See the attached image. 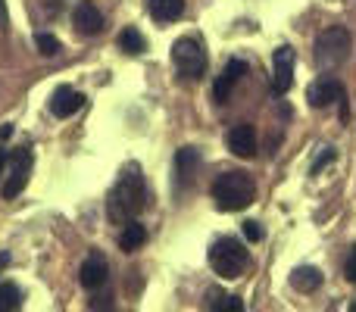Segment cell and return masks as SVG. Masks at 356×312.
<instances>
[{
  "label": "cell",
  "mask_w": 356,
  "mask_h": 312,
  "mask_svg": "<svg viewBox=\"0 0 356 312\" xmlns=\"http://www.w3.org/2000/svg\"><path fill=\"white\" fill-rule=\"evenodd\" d=\"M72 25H75V31H79V35L94 38V35H100V31H104L106 19H104V13H100L94 3H79V6H75V13H72Z\"/></svg>",
  "instance_id": "7c38bea8"
},
{
  "label": "cell",
  "mask_w": 356,
  "mask_h": 312,
  "mask_svg": "<svg viewBox=\"0 0 356 312\" xmlns=\"http://www.w3.org/2000/svg\"><path fill=\"white\" fill-rule=\"evenodd\" d=\"M106 278H110V263H106V256L100 250L88 253V259L81 263V284H85L88 290H97L106 284Z\"/></svg>",
  "instance_id": "8fae6325"
},
{
  "label": "cell",
  "mask_w": 356,
  "mask_h": 312,
  "mask_svg": "<svg viewBox=\"0 0 356 312\" xmlns=\"http://www.w3.org/2000/svg\"><path fill=\"white\" fill-rule=\"evenodd\" d=\"M344 97H347L344 85H341L334 75H328V72H322V79H316L313 85H309V91H307L309 106H316V110H325V106H332L334 100H344Z\"/></svg>",
  "instance_id": "ba28073f"
},
{
  "label": "cell",
  "mask_w": 356,
  "mask_h": 312,
  "mask_svg": "<svg viewBox=\"0 0 356 312\" xmlns=\"http://www.w3.org/2000/svg\"><path fill=\"white\" fill-rule=\"evenodd\" d=\"M172 63L188 81H200L207 75V50L194 38H178L172 44Z\"/></svg>",
  "instance_id": "5b68a950"
},
{
  "label": "cell",
  "mask_w": 356,
  "mask_h": 312,
  "mask_svg": "<svg viewBox=\"0 0 356 312\" xmlns=\"http://www.w3.org/2000/svg\"><path fill=\"white\" fill-rule=\"evenodd\" d=\"M147 206V184L138 165H125L119 181L110 190V203H106V215L113 225H125L129 219H138L141 209Z\"/></svg>",
  "instance_id": "6da1fadb"
},
{
  "label": "cell",
  "mask_w": 356,
  "mask_h": 312,
  "mask_svg": "<svg viewBox=\"0 0 356 312\" xmlns=\"http://www.w3.org/2000/svg\"><path fill=\"white\" fill-rule=\"evenodd\" d=\"M244 75H247V63L238 60V56H232V60L225 63V69H222V72L216 75V81H213V100L216 104H225V100L232 97L234 85H238Z\"/></svg>",
  "instance_id": "9c48e42d"
},
{
  "label": "cell",
  "mask_w": 356,
  "mask_h": 312,
  "mask_svg": "<svg viewBox=\"0 0 356 312\" xmlns=\"http://www.w3.org/2000/svg\"><path fill=\"white\" fill-rule=\"evenodd\" d=\"M35 47L41 56H56L60 54V41H56L54 35H47V31H41V35H35Z\"/></svg>",
  "instance_id": "44dd1931"
},
{
  "label": "cell",
  "mask_w": 356,
  "mask_h": 312,
  "mask_svg": "<svg viewBox=\"0 0 356 312\" xmlns=\"http://www.w3.org/2000/svg\"><path fill=\"white\" fill-rule=\"evenodd\" d=\"M350 309H353V312H356V303H350Z\"/></svg>",
  "instance_id": "83f0119b"
},
{
  "label": "cell",
  "mask_w": 356,
  "mask_h": 312,
  "mask_svg": "<svg viewBox=\"0 0 356 312\" xmlns=\"http://www.w3.org/2000/svg\"><path fill=\"white\" fill-rule=\"evenodd\" d=\"M207 309H213V312H241L244 309V303H241V297H232V294H225V290H219V288H209L207 290V303H203Z\"/></svg>",
  "instance_id": "e0dca14e"
},
{
  "label": "cell",
  "mask_w": 356,
  "mask_h": 312,
  "mask_svg": "<svg viewBox=\"0 0 356 312\" xmlns=\"http://www.w3.org/2000/svg\"><path fill=\"white\" fill-rule=\"evenodd\" d=\"M244 238L250 240V244L263 240V228H259V222H253V219H247V222H244Z\"/></svg>",
  "instance_id": "7402d4cb"
},
{
  "label": "cell",
  "mask_w": 356,
  "mask_h": 312,
  "mask_svg": "<svg viewBox=\"0 0 356 312\" xmlns=\"http://www.w3.org/2000/svg\"><path fill=\"white\" fill-rule=\"evenodd\" d=\"M344 275H347V281L356 288V247L350 250V256H347V263H344Z\"/></svg>",
  "instance_id": "cb8c5ba5"
},
{
  "label": "cell",
  "mask_w": 356,
  "mask_h": 312,
  "mask_svg": "<svg viewBox=\"0 0 356 312\" xmlns=\"http://www.w3.org/2000/svg\"><path fill=\"white\" fill-rule=\"evenodd\" d=\"M19 306H22V290L13 281H0V312L19 309Z\"/></svg>",
  "instance_id": "ffe728a7"
},
{
  "label": "cell",
  "mask_w": 356,
  "mask_h": 312,
  "mask_svg": "<svg viewBox=\"0 0 356 312\" xmlns=\"http://www.w3.org/2000/svg\"><path fill=\"white\" fill-rule=\"evenodd\" d=\"M225 147H228V154H234L241 159H253L257 156V129L250 122L234 125L225 135Z\"/></svg>",
  "instance_id": "30bf717a"
},
{
  "label": "cell",
  "mask_w": 356,
  "mask_h": 312,
  "mask_svg": "<svg viewBox=\"0 0 356 312\" xmlns=\"http://www.w3.org/2000/svg\"><path fill=\"white\" fill-rule=\"evenodd\" d=\"M119 47H122L125 54L138 56V54H144V50H147V41H144V35L138 28H122V31H119Z\"/></svg>",
  "instance_id": "d6986e66"
},
{
  "label": "cell",
  "mask_w": 356,
  "mask_h": 312,
  "mask_svg": "<svg viewBox=\"0 0 356 312\" xmlns=\"http://www.w3.org/2000/svg\"><path fill=\"white\" fill-rule=\"evenodd\" d=\"M6 22V0H0V25Z\"/></svg>",
  "instance_id": "4316f807"
},
{
  "label": "cell",
  "mask_w": 356,
  "mask_h": 312,
  "mask_svg": "<svg viewBox=\"0 0 356 312\" xmlns=\"http://www.w3.org/2000/svg\"><path fill=\"white\" fill-rule=\"evenodd\" d=\"M184 13V0H150V16L156 22H175Z\"/></svg>",
  "instance_id": "ac0fdd59"
},
{
  "label": "cell",
  "mask_w": 356,
  "mask_h": 312,
  "mask_svg": "<svg viewBox=\"0 0 356 312\" xmlns=\"http://www.w3.org/2000/svg\"><path fill=\"white\" fill-rule=\"evenodd\" d=\"M332 159H334V150H332V147H325V150H322V154H319V159H316V163H313V175H319V172L325 169V165L332 163Z\"/></svg>",
  "instance_id": "603a6c76"
},
{
  "label": "cell",
  "mask_w": 356,
  "mask_h": 312,
  "mask_svg": "<svg viewBox=\"0 0 356 312\" xmlns=\"http://www.w3.org/2000/svg\"><path fill=\"white\" fill-rule=\"evenodd\" d=\"M294 63H297V54L294 47H278L275 56H272V66H275V75H272V91L278 94V97H284V94L291 91V85H294Z\"/></svg>",
  "instance_id": "52a82bcc"
},
{
  "label": "cell",
  "mask_w": 356,
  "mask_h": 312,
  "mask_svg": "<svg viewBox=\"0 0 356 312\" xmlns=\"http://www.w3.org/2000/svg\"><path fill=\"white\" fill-rule=\"evenodd\" d=\"M209 265L219 278H238L247 272L250 265V250L241 244L238 238H216L213 247H209Z\"/></svg>",
  "instance_id": "3957f363"
},
{
  "label": "cell",
  "mask_w": 356,
  "mask_h": 312,
  "mask_svg": "<svg viewBox=\"0 0 356 312\" xmlns=\"http://www.w3.org/2000/svg\"><path fill=\"white\" fill-rule=\"evenodd\" d=\"M10 135H13V125H0V141H6Z\"/></svg>",
  "instance_id": "d4e9b609"
},
{
  "label": "cell",
  "mask_w": 356,
  "mask_h": 312,
  "mask_svg": "<svg viewBox=\"0 0 356 312\" xmlns=\"http://www.w3.org/2000/svg\"><path fill=\"white\" fill-rule=\"evenodd\" d=\"M6 159H10V154H6V150H0V175H3V169H6Z\"/></svg>",
  "instance_id": "484cf974"
},
{
  "label": "cell",
  "mask_w": 356,
  "mask_h": 312,
  "mask_svg": "<svg viewBox=\"0 0 356 312\" xmlns=\"http://www.w3.org/2000/svg\"><path fill=\"white\" fill-rule=\"evenodd\" d=\"M85 106V97H81L75 88H69V85H63V88H56L54 91V97H50V113H54L56 119H69V116H75V113Z\"/></svg>",
  "instance_id": "4fadbf2b"
},
{
  "label": "cell",
  "mask_w": 356,
  "mask_h": 312,
  "mask_svg": "<svg viewBox=\"0 0 356 312\" xmlns=\"http://www.w3.org/2000/svg\"><path fill=\"white\" fill-rule=\"evenodd\" d=\"M197 169H200V150L197 147H181L175 154V184L184 188V184L194 181Z\"/></svg>",
  "instance_id": "5bb4252c"
},
{
  "label": "cell",
  "mask_w": 356,
  "mask_h": 312,
  "mask_svg": "<svg viewBox=\"0 0 356 312\" xmlns=\"http://www.w3.org/2000/svg\"><path fill=\"white\" fill-rule=\"evenodd\" d=\"M6 165H10V178H6V184L0 188V194H3V200H13V197H19L25 190V184H29L35 156H31L29 147H16L10 154V159H6Z\"/></svg>",
  "instance_id": "8992f818"
},
{
  "label": "cell",
  "mask_w": 356,
  "mask_h": 312,
  "mask_svg": "<svg viewBox=\"0 0 356 312\" xmlns=\"http://www.w3.org/2000/svg\"><path fill=\"white\" fill-rule=\"evenodd\" d=\"M209 194L222 213H238L257 200V184L247 172H222V175H216Z\"/></svg>",
  "instance_id": "7a4b0ae2"
},
{
  "label": "cell",
  "mask_w": 356,
  "mask_h": 312,
  "mask_svg": "<svg viewBox=\"0 0 356 312\" xmlns=\"http://www.w3.org/2000/svg\"><path fill=\"white\" fill-rule=\"evenodd\" d=\"M291 288L300 290V294H313L322 288V272L316 265H297L294 275H291Z\"/></svg>",
  "instance_id": "9a60e30c"
},
{
  "label": "cell",
  "mask_w": 356,
  "mask_h": 312,
  "mask_svg": "<svg viewBox=\"0 0 356 312\" xmlns=\"http://www.w3.org/2000/svg\"><path fill=\"white\" fill-rule=\"evenodd\" d=\"M347 54H350V31L341 28V25H332L325 28L319 38H316V69L319 72H334L338 66H344Z\"/></svg>",
  "instance_id": "277c9868"
},
{
  "label": "cell",
  "mask_w": 356,
  "mask_h": 312,
  "mask_svg": "<svg viewBox=\"0 0 356 312\" xmlns=\"http://www.w3.org/2000/svg\"><path fill=\"white\" fill-rule=\"evenodd\" d=\"M144 240H147V228H144L138 219H129V222H125V228H122V234H119V250H122V253H135Z\"/></svg>",
  "instance_id": "2e32d148"
}]
</instances>
